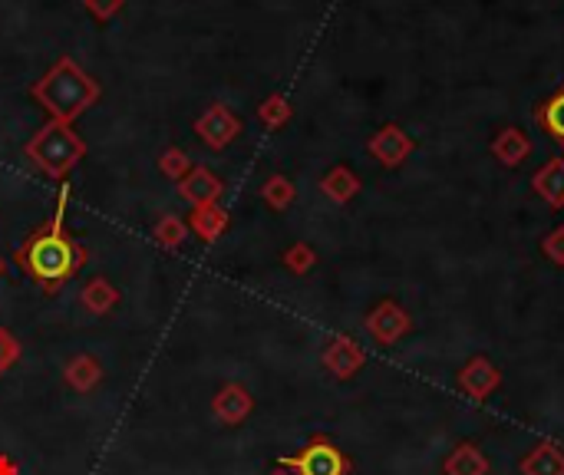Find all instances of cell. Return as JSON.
<instances>
[{
  "mask_svg": "<svg viewBox=\"0 0 564 475\" xmlns=\"http://www.w3.org/2000/svg\"><path fill=\"white\" fill-rule=\"evenodd\" d=\"M363 330L370 334L373 344L396 347L409 334V330H413V317H409V311H406L400 301H393V297H383V301L376 304L367 317H363Z\"/></svg>",
  "mask_w": 564,
  "mask_h": 475,
  "instance_id": "5b68a950",
  "label": "cell"
},
{
  "mask_svg": "<svg viewBox=\"0 0 564 475\" xmlns=\"http://www.w3.org/2000/svg\"><path fill=\"white\" fill-rule=\"evenodd\" d=\"M541 254H545L555 268H564V225H555L541 238Z\"/></svg>",
  "mask_w": 564,
  "mask_h": 475,
  "instance_id": "4316f807",
  "label": "cell"
},
{
  "mask_svg": "<svg viewBox=\"0 0 564 475\" xmlns=\"http://www.w3.org/2000/svg\"><path fill=\"white\" fill-rule=\"evenodd\" d=\"M159 169L165 179H172V182H182L188 172H192V159H188V152L179 149V146H169L159 156Z\"/></svg>",
  "mask_w": 564,
  "mask_h": 475,
  "instance_id": "d4e9b609",
  "label": "cell"
},
{
  "mask_svg": "<svg viewBox=\"0 0 564 475\" xmlns=\"http://www.w3.org/2000/svg\"><path fill=\"white\" fill-rule=\"evenodd\" d=\"M66 205H70V182H60L57 208H53L50 222L30 231L17 248L20 271L30 274L47 294L76 278L86 268V261H90V251L80 245V238H73L66 231Z\"/></svg>",
  "mask_w": 564,
  "mask_h": 475,
  "instance_id": "6da1fadb",
  "label": "cell"
},
{
  "mask_svg": "<svg viewBox=\"0 0 564 475\" xmlns=\"http://www.w3.org/2000/svg\"><path fill=\"white\" fill-rule=\"evenodd\" d=\"M24 357V347H20V340L10 334L7 327H0V377L14 367V363Z\"/></svg>",
  "mask_w": 564,
  "mask_h": 475,
  "instance_id": "484cf974",
  "label": "cell"
},
{
  "mask_svg": "<svg viewBox=\"0 0 564 475\" xmlns=\"http://www.w3.org/2000/svg\"><path fill=\"white\" fill-rule=\"evenodd\" d=\"M152 235H156V241H159L162 248L175 251V248H182V245H185V238H188V225L182 222L179 215H162Z\"/></svg>",
  "mask_w": 564,
  "mask_h": 475,
  "instance_id": "603a6c76",
  "label": "cell"
},
{
  "mask_svg": "<svg viewBox=\"0 0 564 475\" xmlns=\"http://www.w3.org/2000/svg\"><path fill=\"white\" fill-rule=\"evenodd\" d=\"M24 156L53 182H66L76 165L86 159V139L70 123H50L33 132L24 146Z\"/></svg>",
  "mask_w": 564,
  "mask_h": 475,
  "instance_id": "3957f363",
  "label": "cell"
},
{
  "mask_svg": "<svg viewBox=\"0 0 564 475\" xmlns=\"http://www.w3.org/2000/svg\"><path fill=\"white\" fill-rule=\"evenodd\" d=\"M284 268L297 274V278H304V274H311L314 271V264H317V251L307 245V241H294L291 248L284 251Z\"/></svg>",
  "mask_w": 564,
  "mask_h": 475,
  "instance_id": "cb8c5ba5",
  "label": "cell"
},
{
  "mask_svg": "<svg viewBox=\"0 0 564 475\" xmlns=\"http://www.w3.org/2000/svg\"><path fill=\"white\" fill-rule=\"evenodd\" d=\"M456 380H459L462 396H469L472 403H489L502 386V370L492 357L475 353V357H469L466 363H462Z\"/></svg>",
  "mask_w": 564,
  "mask_h": 475,
  "instance_id": "8992f818",
  "label": "cell"
},
{
  "mask_svg": "<svg viewBox=\"0 0 564 475\" xmlns=\"http://www.w3.org/2000/svg\"><path fill=\"white\" fill-rule=\"evenodd\" d=\"M535 123L545 129L551 139L564 146V83L535 109Z\"/></svg>",
  "mask_w": 564,
  "mask_h": 475,
  "instance_id": "ffe728a7",
  "label": "cell"
},
{
  "mask_svg": "<svg viewBox=\"0 0 564 475\" xmlns=\"http://www.w3.org/2000/svg\"><path fill=\"white\" fill-rule=\"evenodd\" d=\"M492 462L475 443H456L449 456L442 459V472L446 475H489Z\"/></svg>",
  "mask_w": 564,
  "mask_h": 475,
  "instance_id": "2e32d148",
  "label": "cell"
},
{
  "mask_svg": "<svg viewBox=\"0 0 564 475\" xmlns=\"http://www.w3.org/2000/svg\"><path fill=\"white\" fill-rule=\"evenodd\" d=\"M278 466H284L294 475H350L353 472L350 456L327 436H314L311 443L301 452H294V456H281Z\"/></svg>",
  "mask_w": 564,
  "mask_h": 475,
  "instance_id": "277c9868",
  "label": "cell"
},
{
  "mask_svg": "<svg viewBox=\"0 0 564 475\" xmlns=\"http://www.w3.org/2000/svg\"><path fill=\"white\" fill-rule=\"evenodd\" d=\"M195 136L202 139L208 149L221 152L241 136V119L231 113L225 103H212L202 116L195 119Z\"/></svg>",
  "mask_w": 564,
  "mask_h": 475,
  "instance_id": "ba28073f",
  "label": "cell"
},
{
  "mask_svg": "<svg viewBox=\"0 0 564 475\" xmlns=\"http://www.w3.org/2000/svg\"><path fill=\"white\" fill-rule=\"evenodd\" d=\"M261 198H264V205L274 208V212H287V208L294 205L297 189H294V182L287 179V175L274 172L271 179L261 185Z\"/></svg>",
  "mask_w": 564,
  "mask_h": 475,
  "instance_id": "44dd1931",
  "label": "cell"
},
{
  "mask_svg": "<svg viewBox=\"0 0 564 475\" xmlns=\"http://www.w3.org/2000/svg\"><path fill=\"white\" fill-rule=\"evenodd\" d=\"M489 149H492V156L505 165V169H515V165H522L528 156H532V139H528L518 126H505V129L495 132Z\"/></svg>",
  "mask_w": 564,
  "mask_h": 475,
  "instance_id": "9a60e30c",
  "label": "cell"
},
{
  "mask_svg": "<svg viewBox=\"0 0 564 475\" xmlns=\"http://www.w3.org/2000/svg\"><path fill=\"white\" fill-rule=\"evenodd\" d=\"M30 93L47 109V116L53 123L73 126V119H80L86 109L96 106V99L103 96V86H99L73 57H60L37 83H33Z\"/></svg>",
  "mask_w": 564,
  "mask_h": 475,
  "instance_id": "7a4b0ae2",
  "label": "cell"
},
{
  "mask_svg": "<svg viewBox=\"0 0 564 475\" xmlns=\"http://www.w3.org/2000/svg\"><path fill=\"white\" fill-rule=\"evenodd\" d=\"M320 192H324L334 205H347L360 195V175L350 165H334L324 179H320Z\"/></svg>",
  "mask_w": 564,
  "mask_h": 475,
  "instance_id": "e0dca14e",
  "label": "cell"
},
{
  "mask_svg": "<svg viewBox=\"0 0 564 475\" xmlns=\"http://www.w3.org/2000/svg\"><path fill=\"white\" fill-rule=\"evenodd\" d=\"M291 116H294V106H291V99H287L284 93H271V96L261 99L258 119L268 129H284L287 123H291Z\"/></svg>",
  "mask_w": 564,
  "mask_h": 475,
  "instance_id": "7402d4cb",
  "label": "cell"
},
{
  "mask_svg": "<svg viewBox=\"0 0 564 475\" xmlns=\"http://www.w3.org/2000/svg\"><path fill=\"white\" fill-rule=\"evenodd\" d=\"M221 195H225V182L212 169H205V165H192V172L179 182V198H185L192 208L218 205Z\"/></svg>",
  "mask_w": 564,
  "mask_h": 475,
  "instance_id": "30bf717a",
  "label": "cell"
},
{
  "mask_svg": "<svg viewBox=\"0 0 564 475\" xmlns=\"http://www.w3.org/2000/svg\"><path fill=\"white\" fill-rule=\"evenodd\" d=\"M522 475H564V446L555 439H541L518 459Z\"/></svg>",
  "mask_w": 564,
  "mask_h": 475,
  "instance_id": "7c38bea8",
  "label": "cell"
},
{
  "mask_svg": "<svg viewBox=\"0 0 564 475\" xmlns=\"http://www.w3.org/2000/svg\"><path fill=\"white\" fill-rule=\"evenodd\" d=\"M367 152L383 165V169H400V165L416 152V142L400 123H383L367 139Z\"/></svg>",
  "mask_w": 564,
  "mask_h": 475,
  "instance_id": "52a82bcc",
  "label": "cell"
},
{
  "mask_svg": "<svg viewBox=\"0 0 564 475\" xmlns=\"http://www.w3.org/2000/svg\"><path fill=\"white\" fill-rule=\"evenodd\" d=\"M532 192L545 202L548 208L561 212L564 208V156L548 159L541 169L532 175Z\"/></svg>",
  "mask_w": 564,
  "mask_h": 475,
  "instance_id": "4fadbf2b",
  "label": "cell"
},
{
  "mask_svg": "<svg viewBox=\"0 0 564 475\" xmlns=\"http://www.w3.org/2000/svg\"><path fill=\"white\" fill-rule=\"evenodd\" d=\"M268 475H294V472H287V469H284V466H278V469H271V472H268Z\"/></svg>",
  "mask_w": 564,
  "mask_h": 475,
  "instance_id": "f546056e",
  "label": "cell"
},
{
  "mask_svg": "<svg viewBox=\"0 0 564 475\" xmlns=\"http://www.w3.org/2000/svg\"><path fill=\"white\" fill-rule=\"evenodd\" d=\"M320 360H324L327 373L334 380H353L357 373L363 370V363H367V350H363L357 340L347 337V334H334L327 340L324 353H320Z\"/></svg>",
  "mask_w": 564,
  "mask_h": 475,
  "instance_id": "9c48e42d",
  "label": "cell"
},
{
  "mask_svg": "<svg viewBox=\"0 0 564 475\" xmlns=\"http://www.w3.org/2000/svg\"><path fill=\"white\" fill-rule=\"evenodd\" d=\"M83 7L90 10L96 20H103L106 24V20H113L119 10L126 7V0H83Z\"/></svg>",
  "mask_w": 564,
  "mask_h": 475,
  "instance_id": "83f0119b",
  "label": "cell"
},
{
  "mask_svg": "<svg viewBox=\"0 0 564 475\" xmlns=\"http://www.w3.org/2000/svg\"><path fill=\"white\" fill-rule=\"evenodd\" d=\"M103 377H106V370L93 353H76V357L66 360V367H63V380L76 393H93L96 386L103 383Z\"/></svg>",
  "mask_w": 564,
  "mask_h": 475,
  "instance_id": "5bb4252c",
  "label": "cell"
},
{
  "mask_svg": "<svg viewBox=\"0 0 564 475\" xmlns=\"http://www.w3.org/2000/svg\"><path fill=\"white\" fill-rule=\"evenodd\" d=\"M0 274H4V261H0Z\"/></svg>",
  "mask_w": 564,
  "mask_h": 475,
  "instance_id": "4dcf8cb0",
  "label": "cell"
},
{
  "mask_svg": "<svg viewBox=\"0 0 564 475\" xmlns=\"http://www.w3.org/2000/svg\"><path fill=\"white\" fill-rule=\"evenodd\" d=\"M212 413L221 426H241L245 419L254 413V396L248 386L241 383H225L221 390L215 393L212 400Z\"/></svg>",
  "mask_w": 564,
  "mask_h": 475,
  "instance_id": "8fae6325",
  "label": "cell"
},
{
  "mask_svg": "<svg viewBox=\"0 0 564 475\" xmlns=\"http://www.w3.org/2000/svg\"><path fill=\"white\" fill-rule=\"evenodd\" d=\"M119 287L113 281H106V278H93V281H86L83 284V291H80V304H83V311L86 314H93V317H106L113 307L119 304Z\"/></svg>",
  "mask_w": 564,
  "mask_h": 475,
  "instance_id": "ac0fdd59",
  "label": "cell"
},
{
  "mask_svg": "<svg viewBox=\"0 0 564 475\" xmlns=\"http://www.w3.org/2000/svg\"><path fill=\"white\" fill-rule=\"evenodd\" d=\"M228 225H231V218H228V212L221 205L195 208L192 218H188V231H195V235L202 238V241H208V245L225 235Z\"/></svg>",
  "mask_w": 564,
  "mask_h": 475,
  "instance_id": "d6986e66",
  "label": "cell"
},
{
  "mask_svg": "<svg viewBox=\"0 0 564 475\" xmlns=\"http://www.w3.org/2000/svg\"><path fill=\"white\" fill-rule=\"evenodd\" d=\"M0 475H20L17 472V462L10 456H0Z\"/></svg>",
  "mask_w": 564,
  "mask_h": 475,
  "instance_id": "f1b7e54d",
  "label": "cell"
}]
</instances>
